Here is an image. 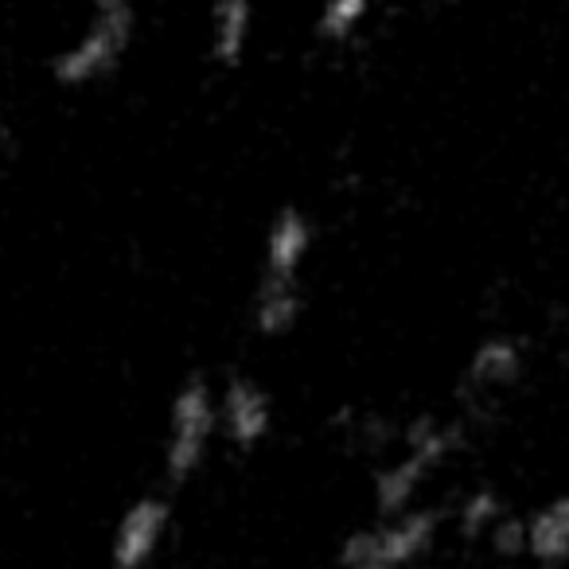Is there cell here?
<instances>
[{"instance_id":"obj_1","label":"cell","mask_w":569,"mask_h":569,"mask_svg":"<svg viewBox=\"0 0 569 569\" xmlns=\"http://www.w3.org/2000/svg\"><path fill=\"white\" fill-rule=\"evenodd\" d=\"M460 445H465L460 421H445L437 413H418L406 421L398 449L371 480L375 515H402L421 507V491H426L429 476L449 465L460 452Z\"/></svg>"},{"instance_id":"obj_2","label":"cell","mask_w":569,"mask_h":569,"mask_svg":"<svg viewBox=\"0 0 569 569\" xmlns=\"http://www.w3.org/2000/svg\"><path fill=\"white\" fill-rule=\"evenodd\" d=\"M141 0H90L87 20L71 43L48 59V74L59 90H87L106 82L133 51Z\"/></svg>"},{"instance_id":"obj_3","label":"cell","mask_w":569,"mask_h":569,"mask_svg":"<svg viewBox=\"0 0 569 569\" xmlns=\"http://www.w3.org/2000/svg\"><path fill=\"white\" fill-rule=\"evenodd\" d=\"M445 515L437 507H413L402 515H375L340 542V569H418L433 553Z\"/></svg>"},{"instance_id":"obj_4","label":"cell","mask_w":569,"mask_h":569,"mask_svg":"<svg viewBox=\"0 0 569 569\" xmlns=\"http://www.w3.org/2000/svg\"><path fill=\"white\" fill-rule=\"evenodd\" d=\"M214 437H222L219 387L207 375H188L168 402L164 457H160L168 488H183L188 480H196L199 468L211 457Z\"/></svg>"},{"instance_id":"obj_5","label":"cell","mask_w":569,"mask_h":569,"mask_svg":"<svg viewBox=\"0 0 569 569\" xmlns=\"http://www.w3.org/2000/svg\"><path fill=\"white\" fill-rule=\"evenodd\" d=\"M312 253H317L312 214L297 203L277 207L261 238V269L253 289H305V269Z\"/></svg>"},{"instance_id":"obj_6","label":"cell","mask_w":569,"mask_h":569,"mask_svg":"<svg viewBox=\"0 0 569 569\" xmlns=\"http://www.w3.org/2000/svg\"><path fill=\"white\" fill-rule=\"evenodd\" d=\"M172 535V503L164 491H144L110 530V569H149Z\"/></svg>"},{"instance_id":"obj_7","label":"cell","mask_w":569,"mask_h":569,"mask_svg":"<svg viewBox=\"0 0 569 569\" xmlns=\"http://www.w3.org/2000/svg\"><path fill=\"white\" fill-rule=\"evenodd\" d=\"M222 441L234 452H258L273 433V395L253 375H230L219 387Z\"/></svg>"},{"instance_id":"obj_8","label":"cell","mask_w":569,"mask_h":569,"mask_svg":"<svg viewBox=\"0 0 569 569\" xmlns=\"http://www.w3.org/2000/svg\"><path fill=\"white\" fill-rule=\"evenodd\" d=\"M522 375H527V343L511 332H491L468 356L460 395L468 398V406L496 402L499 395L519 387Z\"/></svg>"},{"instance_id":"obj_9","label":"cell","mask_w":569,"mask_h":569,"mask_svg":"<svg viewBox=\"0 0 569 569\" xmlns=\"http://www.w3.org/2000/svg\"><path fill=\"white\" fill-rule=\"evenodd\" d=\"M258 0H207V59L219 71H238L253 48Z\"/></svg>"},{"instance_id":"obj_10","label":"cell","mask_w":569,"mask_h":569,"mask_svg":"<svg viewBox=\"0 0 569 569\" xmlns=\"http://www.w3.org/2000/svg\"><path fill=\"white\" fill-rule=\"evenodd\" d=\"M530 561L546 569L569 561V488L530 511Z\"/></svg>"},{"instance_id":"obj_11","label":"cell","mask_w":569,"mask_h":569,"mask_svg":"<svg viewBox=\"0 0 569 569\" xmlns=\"http://www.w3.org/2000/svg\"><path fill=\"white\" fill-rule=\"evenodd\" d=\"M507 511H511V507L503 503V496H499L496 488H488V483H480V488L465 491V499H460L457 511H452V527H457V535L465 538V542L488 546V538L496 535V527L507 519Z\"/></svg>"},{"instance_id":"obj_12","label":"cell","mask_w":569,"mask_h":569,"mask_svg":"<svg viewBox=\"0 0 569 569\" xmlns=\"http://www.w3.org/2000/svg\"><path fill=\"white\" fill-rule=\"evenodd\" d=\"M375 9H379V0H320L312 36L325 48H343L363 32Z\"/></svg>"},{"instance_id":"obj_13","label":"cell","mask_w":569,"mask_h":569,"mask_svg":"<svg viewBox=\"0 0 569 569\" xmlns=\"http://www.w3.org/2000/svg\"><path fill=\"white\" fill-rule=\"evenodd\" d=\"M488 550L499 553L507 561L530 558V515L507 511V519L496 527V535L488 538Z\"/></svg>"}]
</instances>
